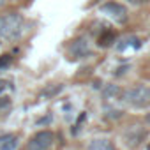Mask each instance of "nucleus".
Instances as JSON below:
<instances>
[{
    "instance_id": "a211bd4d",
    "label": "nucleus",
    "mask_w": 150,
    "mask_h": 150,
    "mask_svg": "<svg viewBox=\"0 0 150 150\" xmlns=\"http://www.w3.org/2000/svg\"><path fill=\"white\" fill-rule=\"evenodd\" d=\"M146 150H150V145H148V146H146Z\"/></svg>"
},
{
    "instance_id": "4468645a",
    "label": "nucleus",
    "mask_w": 150,
    "mask_h": 150,
    "mask_svg": "<svg viewBox=\"0 0 150 150\" xmlns=\"http://www.w3.org/2000/svg\"><path fill=\"white\" fill-rule=\"evenodd\" d=\"M7 85H9L7 81H0V94H2V92H4V90L7 88Z\"/></svg>"
},
{
    "instance_id": "20e7f679",
    "label": "nucleus",
    "mask_w": 150,
    "mask_h": 150,
    "mask_svg": "<svg viewBox=\"0 0 150 150\" xmlns=\"http://www.w3.org/2000/svg\"><path fill=\"white\" fill-rule=\"evenodd\" d=\"M145 134H146V131H145L139 124H132V125H127V127L124 129L122 138H124V141H125L127 146L134 148V146H138V145L143 141Z\"/></svg>"
},
{
    "instance_id": "0eeeda50",
    "label": "nucleus",
    "mask_w": 150,
    "mask_h": 150,
    "mask_svg": "<svg viewBox=\"0 0 150 150\" xmlns=\"http://www.w3.org/2000/svg\"><path fill=\"white\" fill-rule=\"evenodd\" d=\"M115 39H117V34L108 28V30H103V32H101V35L97 37V44H99L101 48H110V46L115 42Z\"/></svg>"
},
{
    "instance_id": "6e6552de",
    "label": "nucleus",
    "mask_w": 150,
    "mask_h": 150,
    "mask_svg": "<svg viewBox=\"0 0 150 150\" xmlns=\"http://www.w3.org/2000/svg\"><path fill=\"white\" fill-rule=\"evenodd\" d=\"M88 150H117V148L113 146V143L108 138H97V139L90 141Z\"/></svg>"
},
{
    "instance_id": "9b49d317",
    "label": "nucleus",
    "mask_w": 150,
    "mask_h": 150,
    "mask_svg": "<svg viewBox=\"0 0 150 150\" xmlns=\"http://www.w3.org/2000/svg\"><path fill=\"white\" fill-rule=\"evenodd\" d=\"M60 90H62L60 85H53V87H50L46 92H42V97H50V96H53V94H57V92H60Z\"/></svg>"
},
{
    "instance_id": "2eb2a0df",
    "label": "nucleus",
    "mask_w": 150,
    "mask_h": 150,
    "mask_svg": "<svg viewBox=\"0 0 150 150\" xmlns=\"http://www.w3.org/2000/svg\"><path fill=\"white\" fill-rule=\"evenodd\" d=\"M127 2H131V4H145V2H148V0H127Z\"/></svg>"
},
{
    "instance_id": "dca6fc26",
    "label": "nucleus",
    "mask_w": 150,
    "mask_h": 150,
    "mask_svg": "<svg viewBox=\"0 0 150 150\" xmlns=\"http://www.w3.org/2000/svg\"><path fill=\"white\" fill-rule=\"evenodd\" d=\"M145 118H146V122L150 124V113H146V117H145Z\"/></svg>"
},
{
    "instance_id": "f3484780",
    "label": "nucleus",
    "mask_w": 150,
    "mask_h": 150,
    "mask_svg": "<svg viewBox=\"0 0 150 150\" xmlns=\"http://www.w3.org/2000/svg\"><path fill=\"white\" fill-rule=\"evenodd\" d=\"M4 2H6V0H0V6H4Z\"/></svg>"
},
{
    "instance_id": "1a4fd4ad",
    "label": "nucleus",
    "mask_w": 150,
    "mask_h": 150,
    "mask_svg": "<svg viewBox=\"0 0 150 150\" xmlns=\"http://www.w3.org/2000/svg\"><path fill=\"white\" fill-rule=\"evenodd\" d=\"M16 145H18V138L14 134L0 136V150H14Z\"/></svg>"
},
{
    "instance_id": "f8f14e48",
    "label": "nucleus",
    "mask_w": 150,
    "mask_h": 150,
    "mask_svg": "<svg viewBox=\"0 0 150 150\" xmlns=\"http://www.w3.org/2000/svg\"><path fill=\"white\" fill-rule=\"evenodd\" d=\"M11 64V57L9 55H4L2 58H0V69H4V67H7Z\"/></svg>"
},
{
    "instance_id": "39448f33",
    "label": "nucleus",
    "mask_w": 150,
    "mask_h": 150,
    "mask_svg": "<svg viewBox=\"0 0 150 150\" xmlns=\"http://www.w3.org/2000/svg\"><path fill=\"white\" fill-rule=\"evenodd\" d=\"M55 141V134L51 131H39L30 141L27 150H50Z\"/></svg>"
},
{
    "instance_id": "ddd939ff",
    "label": "nucleus",
    "mask_w": 150,
    "mask_h": 150,
    "mask_svg": "<svg viewBox=\"0 0 150 150\" xmlns=\"http://www.w3.org/2000/svg\"><path fill=\"white\" fill-rule=\"evenodd\" d=\"M9 106V99L7 97H0V110H6Z\"/></svg>"
},
{
    "instance_id": "423d86ee",
    "label": "nucleus",
    "mask_w": 150,
    "mask_h": 150,
    "mask_svg": "<svg viewBox=\"0 0 150 150\" xmlns=\"http://www.w3.org/2000/svg\"><path fill=\"white\" fill-rule=\"evenodd\" d=\"M69 53L72 58H83L87 55H90V44H88V39L87 37H78L74 39L71 48H69Z\"/></svg>"
},
{
    "instance_id": "f03ea898",
    "label": "nucleus",
    "mask_w": 150,
    "mask_h": 150,
    "mask_svg": "<svg viewBox=\"0 0 150 150\" xmlns=\"http://www.w3.org/2000/svg\"><path fill=\"white\" fill-rule=\"evenodd\" d=\"M120 99L132 108H146L150 106V87L146 85H136L125 92H122Z\"/></svg>"
},
{
    "instance_id": "7ed1b4c3",
    "label": "nucleus",
    "mask_w": 150,
    "mask_h": 150,
    "mask_svg": "<svg viewBox=\"0 0 150 150\" xmlns=\"http://www.w3.org/2000/svg\"><path fill=\"white\" fill-rule=\"evenodd\" d=\"M101 13L103 14H106L108 18H111L115 23H125L127 21V9L122 6V4H118V2H106V4H103L101 6Z\"/></svg>"
},
{
    "instance_id": "f257e3e1",
    "label": "nucleus",
    "mask_w": 150,
    "mask_h": 150,
    "mask_svg": "<svg viewBox=\"0 0 150 150\" xmlns=\"http://www.w3.org/2000/svg\"><path fill=\"white\" fill-rule=\"evenodd\" d=\"M25 21L18 13H7L0 16V39L2 41H16L23 32Z\"/></svg>"
},
{
    "instance_id": "9d476101",
    "label": "nucleus",
    "mask_w": 150,
    "mask_h": 150,
    "mask_svg": "<svg viewBox=\"0 0 150 150\" xmlns=\"http://www.w3.org/2000/svg\"><path fill=\"white\" fill-rule=\"evenodd\" d=\"M104 97L106 99H115V97H118V96H122V90L117 87V85H106V88H104Z\"/></svg>"
}]
</instances>
